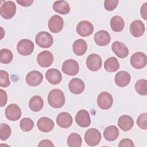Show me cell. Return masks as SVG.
<instances>
[{
    "mask_svg": "<svg viewBox=\"0 0 147 147\" xmlns=\"http://www.w3.org/2000/svg\"><path fill=\"white\" fill-rule=\"evenodd\" d=\"M48 102L51 106L58 109L62 107L65 102L63 92L59 89H53L48 94Z\"/></svg>",
    "mask_w": 147,
    "mask_h": 147,
    "instance_id": "obj_1",
    "label": "cell"
},
{
    "mask_svg": "<svg viewBox=\"0 0 147 147\" xmlns=\"http://www.w3.org/2000/svg\"><path fill=\"white\" fill-rule=\"evenodd\" d=\"M102 138L100 131L95 128L88 129L84 135V140L87 145L94 146L99 144Z\"/></svg>",
    "mask_w": 147,
    "mask_h": 147,
    "instance_id": "obj_2",
    "label": "cell"
},
{
    "mask_svg": "<svg viewBox=\"0 0 147 147\" xmlns=\"http://www.w3.org/2000/svg\"><path fill=\"white\" fill-rule=\"evenodd\" d=\"M16 13V5L11 1H5L0 7L1 16L5 20L11 18Z\"/></svg>",
    "mask_w": 147,
    "mask_h": 147,
    "instance_id": "obj_3",
    "label": "cell"
},
{
    "mask_svg": "<svg viewBox=\"0 0 147 147\" xmlns=\"http://www.w3.org/2000/svg\"><path fill=\"white\" fill-rule=\"evenodd\" d=\"M35 41L39 47L43 48H48L52 45L53 38L52 35L48 32L42 31L37 34Z\"/></svg>",
    "mask_w": 147,
    "mask_h": 147,
    "instance_id": "obj_4",
    "label": "cell"
},
{
    "mask_svg": "<svg viewBox=\"0 0 147 147\" xmlns=\"http://www.w3.org/2000/svg\"><path fill=\"white\" fill-rule=\"evenodd\" d=\"M17 50L21 55H30L34 50V44L30 40L22 39L17 44Z\"/></svg>",
    "mask_w": 147,
    "mask_h": 147,
    "instance_id": "obj_5",
    "label": "cell"
},
{
    "mask_svg": "<svg viewBox=\"0 0 147 147\" xmlns=\"http://www.w3.org/2000/svg\"><path fill=\"white\" fill-rule=\"evenodd\" d=\"M131 65L136 69L144 68L147 63L146 55L142 52H137L132 55L130 58Z\"/></svg>",
    "mask_w": 147,
    "mask_h": 147,
    "instance_id": "obj_6",
    "label": "cell"
},
{
    "mask_svg": "<svg viewBox=\"0 0 147 147\" xmlns=\"http://www.w3.org/2000/svg\"><path fill=\"white\" fill-rule=\"evenodd\" d=\"M61 69L65 74L74 76L78 73L79 67L78 63L76 60L74 59H67L63 63Z\"/></svg>",
    "mask_w": 147,
    "mask_h": 147,
    "instance_id": "obj_7",
    "label": "cell"
},
{
    "mask_svg": "<svg viewBox=\"0 0 147 147\" xmlns=\"http://www.w3.org/2000/svg\"><path fill=\"white\" fill-rule=\"evenodd\" d=\"M113 103V96L107 92H102L98 96L97 104L98 106L102 110L109 109L112 106Z\"/></svg>",
    "mask_w": 147,
    "mask_h": 147,
    "instance_id": "obj_8",
    "label": "cell"
},
{
    "mask_svg": "<svg viewBox=\"0 0 147 147\" xmlns=\"http://www.w3.org/2000/svg\"><path fill=\"white\" fill-rule=\"evenodd\" d=\"M5 116L9 121H17L21 117V110L17 105L10 104L5 109Z\"/></svg>",
    "mask_w": 147,
    "mask_h": 147,
    "instance_id": "obj_9",
    "label": "cell"
},
{
    "mask_svg": "<svg viewBox=\"0 0 147 147\" xmlns=\"http://www.w3.org/2000/svg\"><path fill=\"white\" fill-rule=\"evenodd\" d=\"M86 64L89 70L96 71L101 68L102 60L100 56L95 53H92L87 57Z\"/></svg>",
    "mask_w": 147,
    "mask_h": 147,
    "instance_id": "obj_10",
    "label": "cell"
},
{
    "mask_svg": "<svg viewBox=\"0 0 147 147\" xmlns=\"http://www.w3.org/2000/svg\"><path fill=\"white\" fill-rule=\"evenodd\" d=\"M64 22L63 18L59 15L52 16L48 21V28L54 33L60 32L63 28Z\"/></svg>",
    "mask_w": 147,
    "mask_h": 147,
    "instance_id": "obj_11",
    "label": "cell"
},
{
    "mask_svg": "<svg viewBox=\"0 0 147 147\" xmlns=\"http://www.w3.org/2000/svg\"><path fill=\"white\" fill-rule=\"evenodd\" d=\"M38 64L44 68L49 67L53 61V56L48 51H44L38 54L37 57Z\"/></svg>",
    "mask_w": 147,
    "mask_h": 147,
    "instance_id": "obj_12",
    "label": "cell"
},
{
    "mask_svg": "<svg viewBox=\"0 0 147 147\" xmlns=\"http://www.w3.org/2000/svg\"><path fill=\"white\" fill-rule=\"evenodd\" d=\"M94 31L93 25L88 21H82L76 26V32L82 37H87L91 35Z\"/></svg>",
    "mask_w": 147,
    "mask_h": 147,
    "instance_id": "obj_13",
    "label": "cell"
},
{
    "mask_svg": "<svg viewBox=\"0 0 147 147\" xmlns=\"http://www.w3.org/2000/svg\"><path fill=\"white\" fill-rule=\"evenodd\" d=\"M43 80L42 74L38 71H32L26 76V82L30 86H37L40 85Z\"/></svg>",
    "mask_w": 147,
    "mask_h": 147,
    "instance_id": "obj_14",
    "label": "cell"
},
{
    "mask_svg": "<svg viewBox=\"0 0 147 147\" xmlns=\"http://www.w3.org/2000/svg\"><path fill=\"white\" fill-rule=\"evenodd\" d=\"M75 121L77 124L82 127H88L91 124L90 114L86 110H80L77 113Z\"/></svg>",
    "mask_w": 147,
    "mask_h": 147,
    "instance_id": "obj_15",
    "label": "cell"
},
{
    "mask_svg": "<svg viewBox=\"0 0 147 147\" xmlns=\"http://www.w3.org/2000/svg\"><path fill=\"white\" fill-rule=\"evenodd\" d=\"M111 49L117 56L119 58H125L129 55V49L125 44L119 41H115L112 44Z\"/></svg>",
    "mask_w": 147,
    "mask_h": 147,
    "instance_id": "obj_16",
    "label": "cell"
},
{
    "mask_svg": "<svg viewBox=\"0 0 147 147\" xmlns=\"http://www.w3.org/2000/svg\"><path fill=\"white\" fill-rule=\"evenodd\" d=\"M72 117L67 112H61L59 113L56 118L57 124L62 128H68L72 123Z\"/></svg>",
    "mask_w": 147,
    "mask_h": 147,
    "instance_id": "obj_17",
    "label": "cell"
},
{
    "mask_svg": "<svg viewBox=\"0 0 147 147\" xmlns=\"http://www.w3.org/2000/svg\"><path fill=\"white\" fill-rule=\"evenodd\" d=\"M110 40V35L106 30H99L94 35V41L99 46H106L109 44Z\"/></svg>",
    "mask_w": 147,
    "mask_h": 147,
    "instance_id": "obj_18",
    "label": "cell"
},
{
    "mask_svg": "<svg viewBox=\"0 0 147 147\" xmlns=\"http://www.w3.org/2000/svg\"><path fill=\"white\" fill-rule=\"evenodd\" d=\"M130 32L134 37L142 36L145 32V26L144 23L140 20L133 21L130 25Z\"/></svg>",
    "mask_w": 147,
    "mask_h": 147,
    "instance_id": "obj_19",
    "label": "cell"
},
{
    "mask_svg": "<svg viewBox=\"0 0 147 147\" xmlns=\"http://www.w3.org/2000/svg\"><path fill=\"white\" fill-rule=\"evenodd\" d=\"M69 91L74 94H80L84 90L85 85L83 81L79 78H73L68 84Z\"/></svg>",
    "mask_w": 147,
    "mask_h": 147,
    "instance_id": "obj_20",
    "label": "cell"
},
{
    "mask_svg": "<svg viewBox=\"0 0 147 147\" xmlns=\"http://www.w3.org/2000/svg\"><path fill=\"white\" fill-rule=\"evenodd\" d=\"M53 121L48 117L40 118L37 123V126L39 130L44 133H48L52 130L54 127Z\"/></svg>",
    "mask_w": 147,
    "mask_h": 147,
    "instance_id": "obj_21",
    "label": "cell"
},
{
    "mask_svg": "<svg viewBox=\"0 0 147 147\" xmlns=\"http://www.w3.org/2000/svg\"><path fill=\"white\" fill-rule=\"evenodd\" d=\"M45 78L51 84H57L61 81L62 75L58 69L51 68L46 72Z\"/></svg>",
    "mask_w": 147,
    "mask_h": 147,
    "instance_id": "obj_22",
    "label": "cell"
},
{
    "mask_svg": "<svg viewBox=\"0 0 147 147\" xmlns=\"http://www.w3.org/2000/svg\"><path fill=\"white\" fill-rule=\"evenodd\" d=\"M131 77L130 74L125 71H121L118 72L115 76L114 80L115 84L120 87H123L129 84L130 82Z\"/></svg>",
    "mask_w": 147,
    "mask_h": 147,
    "instance_id": "obj_23",
    "label": "cell"
},
{
    "mask_svg": "<svg viewBox=\"0 0 147 147\" xmlns=\"http://www.w3.org/2000/svg\"><path fill=\"white\" fill-rule=\"evenodd\" d=\"M118 125L121 130L127 131L130 130L133 126L134 121L130 116L123 115L118 118Z\"/></svg>",
    "mask_w": 147,
    "mask_h": 147,
    "instance_id": "obj_24",
    "label": "cell"
},
{
    "mask_svg": "<svg viewBox=\"0 0 147 147\" xmlns=\"http://www.w3.org/2000/svg\"><path fill=\"white\" fill-rule=\"evenodd\" d=\"M74 53L77 56L83 55L87 51V44L83 39H78L74 41L72 45Z\"/></svg>",
    "mask_w": 147,
    "mask_h": 147,
    "instance_id": "obj_25",
    "label": "cell"
},
{
    "mask_svg": "<svg viewBox=\"0 0 147 147\" xmlns=\"http://www.w3.org/2000/svg\"><path fill=\"white\" fill-rule=\"evenodd\" d=\"M119 136L118 129L114 125H110L106 127L103 131L105 138L109 141L115 140Z\"/></svg>",
    "mask_w": 147,
    "mask_h": 147,
    "instance_id": "obj_26",
    "label": "cell"
},
{
    "mask_svg": "<svg viewBox=\"0 0 147 147\" xmlns=\"http://www.w3.org/2000/svg\"><path fill=\"white\" fill-rule=\"evenodd\" d=\"M53 10L61 14H67L70 11V6L65 1H57L53 3Z\"/></svg>",
    "mask_w": 147,
    "mask_h": 147,
    "instance_id": "obj_27",
    "label": "cell"
},
{
    "mask_svg": "<svg viewBox=\"0 0 147 147\" xmlns=\"http://www.w3.org/2000/svg\"><path fill=\"white\" fill-rule=\"evenodd\" d=\"M43 106V99L39 95H35L32 96L29 102V108L34 112L40 111L42 109Z\"/></svg>",
    "mask_w": 147,
    "mask_h": 147,
    "instance_id": "obj_28",
    "label": "cell"
},
{
    "mask_svg": "<svg viewBox=\"0 0 147 147\" xmlns=\"http://www.w3.org/2000/svg\"><path fill=\"white\" fill-rule=\"evenodd\" d=\"M110 26L114 32H121L123 30L125 26L124 20L119 16H113L110 20Z\"/></svg>",
    "mask_w": 147,
    "mask_h": 147,
    "instance_id": "obj_29",
    "label": "cell"
},
{
    "mask_svg": "<svg viewBox=\"0 0 147 147\" xmlns=\"http://www.w3.org/2000/svg\"><path fill=\"white\" fill-rule=\"evenodd\" d=\"M105 70L110 72L117 71L119 68V64L117 58L111 57L106 60L104 64Z\"/></svg>",
    "mask_w": 147,
    "mask_h": 147,
    "instance_id": "obj_30",
    "label": "cell"
},
{
    "mask_svg": "<svg viewBox=\"0 0 147 147\" xmlns=\"http://www.w3.org/2000/svg\"><path fill=\"white\" fill-rule=\"evenodd\" d=\"M81 136L75 133H71L67 138V144L69 147H80L82 145Z\"/></svg>",
    "mask_w": 147,
    "mask_h": 147,
    "instance_id": "obj_31",
    "label": "cell"
},
{
    "mask_svg": "<svg viewBox=\"0 0 147 147\" xmlns=\"http://www.w3.org/2000/svg\"><path fill=\"white\" fill-rule=\"evenodd\" d=\"M13 57L11 51L8 49L3 48L0 51V61L3 64L10 63Z\"/></svg>",
    "mask_w": 147,
    "mask_h": 147,
    "instance_id": "obj_32",
    "label": "cell"
},
{
    "mask_svg": "<svg viewBox=\"0 0 147 147\" xmlns=\"http://www.w3.org/2000/svg\"><path fill=\"white\" fill-rule=\"evenodd\" d=\"M135 89L138 94L141 95H146L147 94V81L142 79L138 80L135 84Z\"/></svg>",
    "mask_w": 147,
    "mask_h": 147,
    "instance_id": "obj_33",
    "label": "cell"
},
{
    "mask_svg": "<svg viewBox=\"0 0 147 147\" xmlns=\"http://www.w3.org/2000/svg\"><path fill=\"white\" fill-rule=\"evenodd\" d=\"M20 126L23 131H29L34 127V122L30 118H24L20 121Z\"/></svg>",
    "mask_w": 147,
    "mask_h": 147,
    "instance_id": "obj_34",
    "label": "cell"
},
{
    "mask_svg": "<svg viewBox=\"0 0 147 147\" xmlns=\"http://www.w3.org/2000/svg\"><path fill=\"white\" fill-rule=\"evenodd\" d=\"M11 129L9 125L2 123L0 125V138L1 140H6L11 135Z\"/></svg>",
    "mask_w": 147,
    "mask_h": 147,
    "instance_id": "obj_35",
    "label": "cell"
},
{
    "mask_svg": "<svg viewBox=\"0 0 147 147\" xmlns=\"http://www.w3.org/2000/svg\"><path fill=\"white\" fill-rule=\"evenodd\" d=\"M10 84L9 75L7 71H0V86L1 87H7Z\"/></svg>",
    "mask_w": 147,
    "mask_h": 147,
    "instance_id": "obj_36",
    "label": "cell"
},
{
    "mask_svg": "<svg viewBox=\"0 0 147 147\" xmlns=\"http://www.w3.org/2000/svg\"><path fill=\"white\" fill-rule=\"evenodd\" d=\"M137 123L139 127L142 129H147V114L146 113L140 114L137 119Z\"/></svg>",
    "mask_w": 147,
    "mask_h": 147,
    "instance_id": "obj_37",
    "label": "cell"
},
{
    "mask_svg": "<svg viewBox=\"0 0 147 147\" xmlns=\"http://www.w3.org/2000/svg\"><path fill=\"white\" fill-rule=\"evenodd\" d=\"M118 2V0H105L104 7L107 11H113L117 7Z\"/></svg>",
    "mask_w": 147,
    "mask_h": 147,
    "instance_id": "obj_38",
    "label": "cell"
},
{
    "mask_svg": "<svg viewBox=\"0 0 147 147\" xmlns=\"http://www.w3.org/2000/svg\"><path fill=\"white\" fill-rule=\"evenodd\" d=\"M134 146L133 142L129 138H124L121 140L118 144L119 147H133Z\"/></svg>",
    "mask_w": 147,
    "mask_h": 147,
    "instance_id": "obj_39",
    "label": "cell"
},
{
    "mask_svg": "<svg viewBox=\"0 0 147 147\" xmlns=\"http://www.w3.org/2000/svg\"><path fill=\"white\" fill-rule=\"evenodd\" d=\"M0 105L1 107H3L7 103V96L6 92L2 89L0 90Z\"/></svg>",
    "mask_w": 147,
    "mask_h": 147,
    "instance_id": "obj_40",
    "label": "cell"
},
{
    "mask_svg": "<svg viewBox=\"0 0 147 147\" xmlns=\"http://www.w3.org/2000/svg\"><path fill=\"white\" fill-rule=\"evenodd\" d=\"M140 13L142 17L144 20H147V3H145L141 6L140 9Z\"/></svg>",
    "mask_w": 147,
    "mask_h": 147,
    "instance_id": "obj_41",
    "label": "cell"
},
{
    "mask_svg": "<svg viewBox=\"0 0 147 147\" xmlns=\"http://www.w3.org/2000/svg\"><path fill=\"white\" fill-rule=\"evenodd\" d=\"M16 2L22 6L28 7L30 6L33 3L34 1L33 0H17Z\"/></svg>",
    "mask_w": 147,
    "mask_h": 147,
    "instance_id": "obj_42",
    "label": "cell"
},
{
    "mask_svg": "<svg viewBox=\"0 0 147 147\" xmlns=\"http://www.w3.org/2000/svg\"><path fill=\"white\" fill-rule=\"evenodd\" d=\"M38 146H54L53 144L49 140H43L40 142Z\"/></svg>",
    "mask_w": 147,
    "mask_h": 147,
    "instance_id": "obj_43",
    "label": "cell"
}]
</instances>
